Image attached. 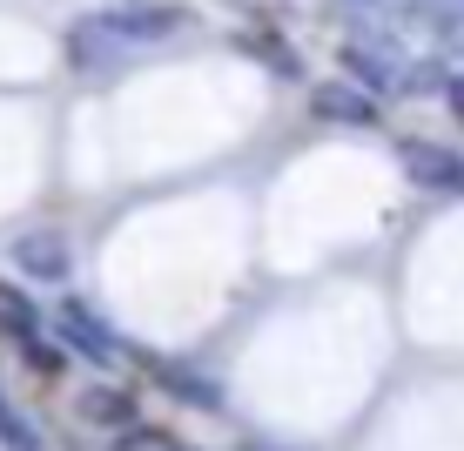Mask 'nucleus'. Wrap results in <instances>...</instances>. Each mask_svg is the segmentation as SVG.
Segmentation results:
<instances>
[{"instance_id": "1", "label": "nucleus", "mask_w": 464, "mask_h": 451, "mask_svg": "<svg viewBox=\"0 0 464 451\" xmlns=\"http://www.w3.org/2000/svg\"><path fill=\"white\" fill-rule=\"evenodd\" d=\"M94 21L108 27V41H121L128 54H135V47H155V41L182 34V27H188V14H182V7H162V0H128V7L94 14Z\"/></svg>"}, {"instance_id": "2", "label": "nucleus", "mask_w": 464, "mask_h": 451, "mask_svg": "<svg viewBox=\"0 0 464 451\" xmlns=\"http://www.w3.org/2000/svg\"><path fill=\"white\" fill-rule=\"evenodd\" d=\"M7 263L21 270V277H34V283H68L74 277V243L54 222H34V230H21L7 243Z\"/></svg>"}, {"instance_id": "3", "label": "nucleus", "mask_w": 464, "mask_h": 451, "mask_svg": "<svg viewBox=\"0 0 464 451\" xmlns=\"http://www.w3.org/2000/svg\"><path fill=\"white\" fill-rule=\"evenodd\" d=\"M404 169H411V182L418 189H438V196H464V155L451 149H438V142H404Z\"/></svg>"}, {"instance_id": "4", "label": "nucleus", "mask_w": 464, "mask_h": 451, "mask_svg": "<svg viewBox=\"0 0 464 451\" xmlns=\"http://www.w3.org/2000/svg\"><path fill=\"white\" fill-rule=\"evenodd\" d=\"M61 337H68V350H82L88 364H115V350H121V337L102 324V317L88 310V303H61Z\"/></svg>"}, {"instance_id": "5", "label": "nucleus", "mask_w": 464, "mask_h": 451, "mask_svg": "<svg viewBox=\"0 0 464 451\" xmlns=\"http://www.w3.org/2000/svg\"><path fill=\"white\" fill-rule=\"evenodd\" d=\"M68 61H74L82 74H108V68H121V61H128V47L108 41L102 21H74V27H68Z\"/></svg>"}, {"instance_id": "6", "label": "nucleus", "mask_w": 464, "mask_h": 451, "mask_svg": "<svg viewBox=\"0 0 464 451\" xmlns=\"http://www.w3.org/2000/svg\"><path fill=\"white\" fill-rule=\"evenodd\" d=\"M316 115L324 122H350V128H371L377 122V102L357 88H316Z\"/></svg>"}, {"instance_id": "7", "label": "nucleus", "mask_w": 464, "mask_h": 451, "mask_svg": "<svg viewBox=\"0 0 464 451\" xmlns=\"http://www.w3.org/2000/svg\"><path fill=\"white\" fill-rule=\"evenodd\" d=\"M343 61H350V74H357L363 88H391L397 82V68H391V61H377L371 47H343Z\"/></svg>"}, {"instance_id": "8", "label": "nucleus", "mask_w": 464, "mask_h": 451, "mask_svg": "<svg viewBox=\"0 0 464 451\" xmlns=\"http://www.w3.org/2000/svg\"><path fill=\"white\" fill-rule=\"evenodd\" d=\"M0 445H7V451H41V431L27 425V417H14L7 405H0Z\"/></svg>"}, {"instance_id": "9", "label": "nucleus", "mask_w": 464, "mask_h": 451, "mask_svg": "<svg viewBox=\"0 0 464 451\" xmlns=\"http://www.w3.org/2000/svg\"><path fill=\"white\" fill-rule=\"evenodd\" d=\"M88 417H102V425H128V417H135V397H88V405H82Z\"/></svg>"}, {"instance_id": "10", "label": "nucleus", "mask_w": 464, "mask_h": 451, "mask_svg": "<svg viewBox=\"0 0 464 451\" xmlns=\"http://www.w3.org/2000/svg\"><path fill=\"white\" fill-rule=\"evenodd\" d=\"M451 108H458V122H464V82H451Z\"/></svg>"}, {"instance_id": "11", "label": "nucleus", "mask_w": 464, "mask_h": 451, "mask_svg": "<svg viewBox=\"0 0 464 451\" xmlns=\"http://www.w3.org/2000/svg\"><path fill=\"white\" fill-rule=\"evenodd\" d=\"M155 451H188V445H175V438H155Z\"/></svg>"}, {"instance_id": "12", "label": "nucleus", "mask_w": 464, "mask_h": 451, "mask_svg": "<svg viewBox=\"0 0 464 451\" xmlns=\"http://www.w3.org/2000/svg\"><path fill=\"white\" fill-rule=\"evenodd\" d=\"M249 451H269V445H249Z\"/></svg>"}]
</instances>
